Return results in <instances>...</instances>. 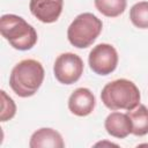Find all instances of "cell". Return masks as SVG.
Masks as SVG:
<instances>
[{"instance_id": "6da1fadb", "label": "cell", "mask_w": 148, "mask_h": 148, "mask_svg": "<svg viewBox=\"0 0 148 148\" xmlns=\"http://www.w3.org/2000/svg\"><path fill=\"white\" fill-rule=\"evenodd\" d=\"M44 67L35 59H24L16 64L9 76L12 90L20 97L34 96L44 80Z\"/></svg>"}, {"instance_id": "7a4b0ae2", "label": "cell", "mask_w": 148, "mask_h": 148, "mask_svg": "<svg viewBox=\"0 0 148 148\" xmlns=\"http://www.w3.org/2000/svg\"><path fill=\"white\" fill-rule=\"evenodd\" d=\"M139 88L127 79H118L104 86L101 92L103 104L110 110H133L140 104Z\"/></svg>"}, {"instance_id": "3957f363", "label": "cell", "mask_w": 148, "mask_h": 148, "mask_svg": "<svg viewBox=\"0 0 148 148\" xmlns=\"http://www.w3.org/2000/svg\"><path fill=\"white\" fill-rule=\"evenodd\" d=\"M2 37L16 50L27 51L37 43V32L23 17L15 14H5L0 18Z\"/></svg>"}, {"instance_id": "277c9868", "label": "cell", "mask_w": 148, "mask_h": 148, "mask_svg": "<svg viewBox=\"0 0 148 148\" xmlns=\"http://www.w3.org/2000/svg\"><path fill=\"white\" fill-rule=\"evenodd\" d=\"M102 21L91 13H82L77 15L67 29V38L69 43L77 49L90 46L102 32Z\"/></svg>"}, {"instance_id": "5b68a950", "label": "cell", "mask_w": 148, "mask_h": 148, "mask_svg": "<svg viewBox=\"0 0 148 148\" xmlns=\"http://www.w3.org/2000/svg\"><path fill=\"white\" fill-rule=\"evenodd\" d=\"M83 68V61L77 54L66 52L56 59L53 65V73L60 83L73 84L81 77Z\"/></svg>"}, {"instance_id": "8992f818", "label": "cell", "mask_w": 148, "mask_h": 148, "mask_svg": "<svg viewBox=\"0 0 148 148\" xmlns=\"http://www.w3.org/2000/svg\"><path fill=\"white\" fill-rule=\"evenodd\" d=\"M88 61L94 73L98 75H109L117 68L118 53L111 44L101 43L92 47Z\"/></svg>"}, {"instance_id": "52a82bcc", "label": "cell", "mask_w": 148, "mask_h": 148, "mask_svg": "<svg viewBox=\"0 0 148 148\" xmlns=\"http://www.w3.org/2000/svg\"><path fill=\"white\" fill-rule=\"evenodd\" d=\"M64 7V0H30L31 14L43 23L56 22Z\"/></svg>"}, {"instance_id": "ba28073f", "label": "cell", "mask_w": 148, "mask_h": 148, "mask_svg": "<svg viewBox=\"0 0 148 148\" xmlns=\"http://www.w3.org/2000/svg\"><path fill=\"white\" fill-rule=\"evenodd\" d=\"M95 105V96L88 88L75 89L68 98V109L77 117H86L94 111Z\"/></svg>"}, {"instance_id": "9c48e42d", "label": "cell", "mask_w": 148, "mask_h": 148, "mask_svg": "<svg viewBox=\"0 0 148 148\" xmlns=\"http://www.w3.org/2000/svg\"><path fill=\"white\" fill-rule=\"evenodd\" d=\"M30 148H64L65 142L61 134L49 127H43L32 133L30 141Z\"/></svg>"}, {"instance_id": "30bf717a", "label": "cell", "mask_w": 148, "mask_h": 148, "mask_svg": "<svg viewBox=\"0 0 148 148\" xmlns=\"http://www.w3.org/2000/svg\"><path fill=\"white\" fill-rule=\"evenodd\" d=\"M104 127L111 136L118 139H125L132 134V121L127 113L111 112L104 121Z\"/></svg>"}, {"instance_id": "8fae6325", "label": "cell", "mask_w": 148, "mask_h": 148, "mask_svg": "<svg viewBox=\"0 0 148 148\" xmlns=\"http://www.w3.org/2000/svg\"><path fill=\"white\" fill-rule=\"evenodd\" d=\"M132 121V134L143 136L148 134V109L143 104H139L133 110L127 111Z\"/></svg>"}, {"instance_id": "7c38bea8", "label": "cell", "mask_w": 148, "mask_h": 148, "mask_svg": "<svg viewBox=\"0 0 148 148\" xmlns=\"http://www.w3.org/2000/svg\"><path fill=\"white\" fill-rule=\"evenodd\" d=\"M96 9L108 17H117L126 9V0H94Z\"/></svg>"}, {"instance_id": "4fadbf2b", "label": "cell", "mask_w": 148, "mask_h": 148, "mask_svg": "<svg viewBox=\"0 0 148 148\" xmlns=\"http://www.w3.org/2000/svg\"><path fill=\"white\" fill-rule=\"evenodd\" d=\"M131 22L139 29H148V1H140L130 10Z\"/></svg>"}, {"instance_id": "5bb4252c", "label": "cell", "mask_w": 148, "mask_h": 148, "mask_svg": "<svg viewBox=\"0 0 148 148\" xmlns=\"http://www.w3.org/2000/svg\"><path fill=\"white\" fill-rule=\"evenodd\" d=\"M1 95V112H0V120L1 121H7L10 120L15 113H16V104L9 97L5 90L0 91Z\"/></svg>"}]
</instances>
